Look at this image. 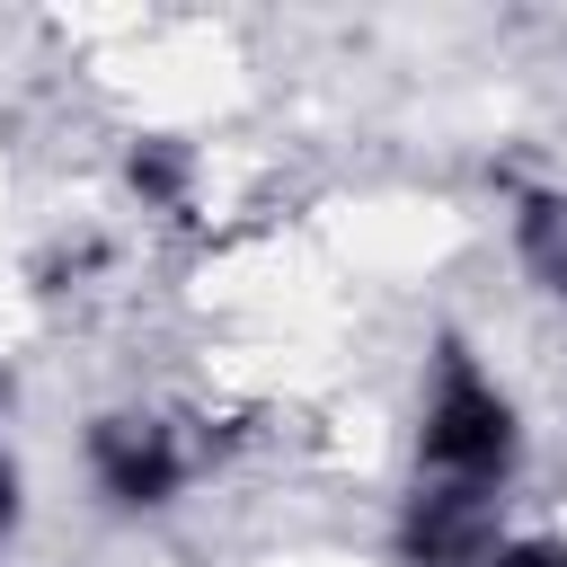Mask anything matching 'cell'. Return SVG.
<instances>
[{
    "label": "cell",
    "instance_id": "1",
    "mask_svg": "<svg viewBox=\"0 0 567 567\" xmlns=\"http://www.w3.org/2000/svg\"><path fill=\"white\" fill-rule=\"evenodd\" d=\"M434 487H470V496H496L505 470H514V408L470 372V354L452 346L443 354V390L425 408V434H416Z\"/></svg>",
    "mask_w": 567,
    "mask_h": 567
},
{
    "label": "cell",
    "instance_id": "2",
    "mask_svg": "<svg viewBox=\"0 0 567 567\" xmlns=\"http://www.w3.org/2000/svg\"><path fill=\"white\" fill-rule=\"evenodd\" d=\"M89 461H97V487H106L115 505H168V496H177V478H186L177 434H168V425H151V416H97Z\"/></svg>",
    "mask_w": 567,
    "mask_h": 567
},
{
    "label": "cell",
    "instance_id": "3",
    "mask_svg": "<svg viewBox=\"0 0 567 567\" xmlns=\"http://www.w3.org/2000/svg\"><path fill=\"white\" fill-rule=\"evenodd\" d=\"M399 549L416 567H487L496 558V505L470 496V487H416V505L399 523Z\"/></svg>",
    "mask_w": 567,
    "mask_h": 567
},
{
    "label": "cell",
    "instance_id": "4",
    "mask_svg": "<svg viewBox=\"0 0 567 567\" xmlns=\"http://www.w3.org/2000/svg\"><path fill=\"white\" fill-rule=\"evenodd\" d=\"M514 239H523V266H532L549 292H567V195H523Z\"/></svg>",
    "mask_w": 567,
    "mask_h": 567
},
{
    "label": "cell",
    "instance_id": "5",
    "mask_svg": "<svg viewBox=\"0 0 567 567\" xmlns=\"http://www.w3.org/2000/svg\"><path fill=\"white\" fill-rule=\"evenodd\" d=\"M124 177H133L142 204H177V195H186V151H177V142H133Z\"/></svg>",
    "mask_w": 567,
    "mask_h": 567
},
{
    "label": "cell",
    "instance_id": "6",
    "mask_svg": "<svg viewBox=\"0 0 567 567\" xmlns=\"http://www.w3.org/2000/svg\"><path fill=\"white\" fill-rule=\"evenodd\" d=\"M487 567H567V549H549V540H514V549H496Z\"/></svg>",
    "mask_w": 567,
    "mask_h": 567
},
{
    "label": "cell",
    "instance_id": "7",
    "mask_svg": "<svg viewBox=\"0 0 567 567\" xmlns=\"http://www.w3.org/2000/svg\"><path fill=\"white\" fill-rule=\"evenodd\" d=\"M18 532V470H9V452H0V540Z\"/></svg>",
    "mask_w": 567,
    "mask_h": 567
}]
</instances>
